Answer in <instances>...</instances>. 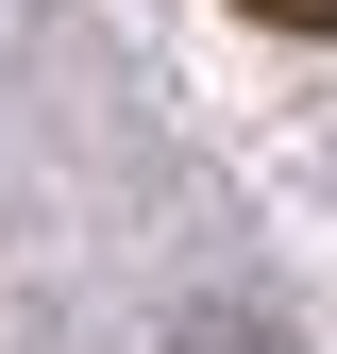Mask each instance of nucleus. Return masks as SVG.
Instances as JSON below:
<instances>
[{
	"instance_id": "1",
	"label": "nucleus",
	"mask_w": 337,
	"mask_h": 354,
	"mask_svg": "<svg viewBox=\"0 0 337 354\" xmlns=\"http://www.w3.org/2000/svg\"><path fill=\"white\" fill-rule=\"evenodd\" d=\"M253 17H270V34H337V0H253Z\"/></svg>"
}]
</instances>
